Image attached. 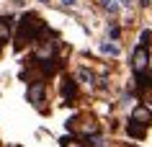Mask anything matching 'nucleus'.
<instances>
[{"instance_id":"1","label":"nucleus","mask_w":152,"mask_h":147,"mask_svg":"<svg viewBox=\"0 0 152 147\" xmlns=\"http://www.w3.org/2000/svg\"><path fill=\"white\" fill-rule=\"evenodd\" d=\"M49 29L47 23L41 21L39 13H23L21 16V21H18V31H16V52H21V49L26 47V44H36V39L39 36H44Z\"/></svg>"},{"instance_id":"2","label":"nucleus","mask_w":152,"mask_h":147,"mask_svg":"<svg viewBox=\"0 0 152 147\" xmlns=\"http://www.w3.org/2000/svg\"><path fill=\"white\" fill-rule=\"evenodd\" d=\"M132 70H134L137 78H144L147 70H150V49L147 47H137L134 54H132Z\"/></svg>"},{"instance_id":"3","label":"nucleus","mask_w":152,"mask_h":147,"mask_svg":"<svg viewBox=\"0 0 152 147\" xmlns=\"http://www.w3.org/2000/svg\"><path fill=\"white\" fill-rule=\"evenodd\" d=\"M57 39L52 41H36V49H34V59L36 62H49V59H57Z\"/></svg>"},{"instance_id":"4","label":"nucleus","mask_w":152,"mask_h":147,"mask_svg":"<svg viewBox=\"0 0 152 147\" xmlns=\"http://www.w3.org/2000/svg\"><path fill=\"white\" fill-rule=\"evenodd\" d=\"M44 96H47V85H44V83H34V85H28V90H26V98H28L39 111H44V106H41V103H44Z\"/></svg>"},{"instance_id":"5","label":"nucleus","mask_w":152,"mask_h":147,"mask_svg":"<svg viewBox=\"0 0 152 147\" xmlns=\"http://www.w3.org/2000/svg\"><path fill=\"white\" fill-rule=\"evenodd\" d=\"M59 93H62V96L67 98V103H72V101L77 98V83H75V78L64 75V78H62V83H59Z\"/></svg>"},{"instance_id":"6","label":"nucleus","mask_w":152,"mask_h":147,"mask_svg":"<svg viewBox=\"0 0 152 147\" xmlns=\"http://www.w3.org/2000/svg\"><path fill=\"white\" fill-rule=\"evenodd\" d=\"M132 119L139 124H144L147 129H150V124H152V108L150 106H144V103H137L134 111H132Z\"/></svg>"},{"instance_id":"7","label":"nucleus","mask_w":152,"mask_h":147,"mask_svg":"<svg viewBox=\"0 0 152 147\" xmlns=\"http://www.w3.org/2000/svg\"><path fill=\"white\" fill-rule=\"evenodd\" d=\"M126 134H129V137H134V139H144V137H147V127H144V124H139V121H134V119H129Z\"/></svg>"},{"instance_id":"8","label":"nucleus","mask_w":152,"mask_h":147,"mask_svg":"<svg viewBox=\"0 0 152 147\" xmlns=\"http://www.w3.org/2000/svg\"><path fill=\"white\" fill-rule=\"evenodd\" d=\"M10 23H13L10 16H0V44H5L10 39Z\"/></svg>"},{"instance_id":"9","label":"nucleus","mask_w":152,"mask_h":147,"mask_svg":"<svg viewBox=\"0 0 152 147\" xmlns=\"http://www.w3.org/2000/svg\"><path fill=\"white\" fill-rule=\"evenodd\" d=\"M59 147H85V142H83V139H77V137H67V134H64L62 139H59Z\"/></svg>"},{"instance_id":"10","label":"nucleus","mask_w":152,"mask_h":147,"mask_svg":"<svg viewBox=\"0 0 152 147\" xmlns=\"http://www.w3.org/2000/svg\"><path fill=\"white\" fill-rule=\"evenodd\" d=\"M101 52H103V54H111V57H119V47H116V44H111V41L101 44Z\"/></svg>"},{"instance_id":"11","label":"nucleus","mask_w":152,"mask_h":147,"mask_svg":"<svg viewBox=\"0 0 152 147\" xmlns=\"http://www.w3.org/2000/svg\"><path fill=\"white\" fill-rule=\"evenodd\" d=\"M101 5H103V10H108V13H116V10H119L116 0H101Z\"/></svg>"},{"instance_id":"12","label":"nucleus","mask_w":152,"mask_h":147,"mask_svg":"<svg viewBox=\"0 0 152 147\" xmlns=\"http://www.w3.org/2000/svg\"><path fill=\"white\" fill-rule=\"evenodd\" d=\"M150 41H152V31H142L139 34V47H147Z\"/></svg>"},{"instance_id":"13","label":"nucleus","mask_w":152,"mask_h":147,"mask_svg":"<svg viewBox=\"0 0 152 147\" xmlns=\"http://www.w3.org/2000/svg\"><path fill=\"white\" fill-rule=\"evenodd\" d=\"M142 98L144 101H152V85H147V88L142 90Z\"/></svg>"},{"instance_id":"14","label":"nucleus","mask_w":152,"mask_h":147,"mask_svg":"<svg viewBox=\"0 0 152 147\" xmlns=\"http://www.w3.org/2000/svg\"><path fill=\"white\" fill-rule=\"evenodd\" d=\"M108 34H111V39H119V34H121V31L116 29V26H111V31H108Z\"/></svg>"},{"instance_id":"15","label":"nucleus","mask_w":152,"mask_h":147,"mask_svg":"<svg viewBox=\"0 0 152 147\" xmlns=\"http://www.w3.org/2000/svg\"><path fill=\"white\" fill-rule=\"evenodd\" d=\"M121 5H124V8H129V5H132V0H121Z\"/></svg>"},{"instance_id":"16","label":"nucleus","mask_w":152,"mask_h":147,"mask_svg":"<svg viewBox=\"0 0 152 147\" xmlns=\"http://www.w3.org/2000/svg\"><path fill=\"white\" fill-rule=\"evenodd\" d=\"M64 5H75V3H77V0H62Z\"/></svg>"},{"instance_id":"17","label":"nucleus","mask_w":152,"mask_h":147,"mask_svg":"<svg viewBox=\"0 0 152 147\" xmlns=\"http://www.w3.org/2000/svg\"><path fill=\"white\" fill-rule=\"evenodd\" d=\"M10 147H18V145H10Z\"/></svg>"},{"instance_id":"18","label":"nucleus","mask_w":152,"mask_h":147,"mask_svg":"<svg viewBox=\"0 0 152 147\" xmlns=\"http://www.w3.org/2000/svg\"><path fill=\"white\" fill-rule=\"evenodd\" d=\"M0 49H3V44H0Z\"/></svg>"}]
</instances>
